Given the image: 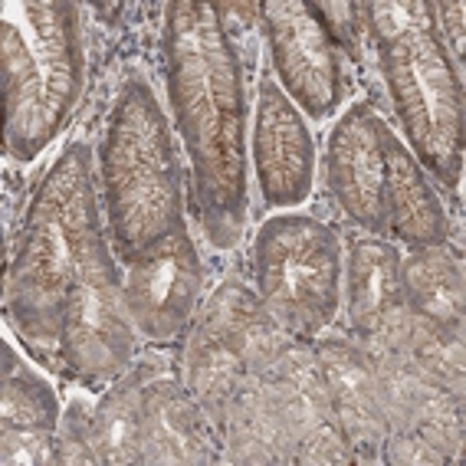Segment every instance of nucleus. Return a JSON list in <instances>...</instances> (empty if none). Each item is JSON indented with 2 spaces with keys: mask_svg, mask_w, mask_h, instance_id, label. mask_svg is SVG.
I'll return each mask as SVG.
<instances>
[{
  "mask_svg": "<svg viewBox=\"0 0 466 466\" xmlns=\"http://www.w3.org/2000/svg\"><path fill=\"white\" fill-rule=\"evenodd\" d=\"M165 86L200 227L217 250H233L247 227V59L224 34L214 4L165 7Z\"/></svg>",
  "mask_w": 466,
  "mask_h": 466,
  "instance_id": "obj_1",
  "label": "nucleus"
},
{
  "mask_svg": "<svg viewBox=\"0 0 466 466\" xmlns=\"http://www.w3.org/2000/svg\"><path fill=\"white\" fill-rule=\"evenodd\" d=\"M106 237L99 187L92 177V148L73 138L40 177L17 253L4 279V316L43 365L56 368V341L63 306L92 247Z\"/></svg>",
  "mask_w": 466,
  "mask_h": 466,
  "instance_id": "obj_2",
  "label": "nucleus"
},
{
  "mask_svg": "<svg viewBox=\"0 0 466 466\" xmlns=\"http://www.w3.org/2000/svg\"><path fill=\"white\" fill-rule=\"evenodd\" d=\"M96 158L108 240L122 263L187 224L171 126L145 76H128L118 89Z\"/></svg>",
  "mask_w": 466,
  "mask_h": 466,
  "instance_id": "obj_3",
  "label": "nucleus"
},
{
  "mask_svg": "<svg viewBox=\"0 0 466 466\" xmlns=\"http://www.w3.org/2000/svg\"><path fill=\"white\" fill-rule=\"evenodd\" d=\"M365 26L410 155L433 181L457 191L466 135L463 73L433 30L431 4H365Z\"/></svg>",
  "mask_w": 466,
  "mask_h": 466,
  "instance_id": "obj_4",
  "label": "nucleus"
},
{
  "mask_svg": "<svg viewBox=\"0 0 466 466\" xmlns=\"http://www.w3.org/2000/svg\"><path fill=\"white\" fill-rule=\"evenodd\" d=\"M4 148L26 165L69 126L86 86L83 17L76 4H4L0 20Z\"/></svg>",
  "mask_w": 466,
  "mask_h": 466,
  "instance_id": "obj_5",
  "label": "nucleus"
},
{
  "mask_svg": "<svg viewBox=\"0 0 466 466\" xmlns=\"http://www.w3.org/2000/svg\"><path fill=\"white\" fill-rule=\"evenodd\" d=\"M341 263L339 233L299 210L263 220L253 240L257 296L292 339L309 345L339 316Z\"/></svg>",
  "mask_w": 466,
  "mask_h": 466,
  "instance_id": "obj_6",
  "label": "nucleus"
},
{
  "mask_svg": "<svg viewBox=\"0 0 466 466\" xmlns=\"http://www.w3.org/2000/svg\"><path fill=\"white\" fill-rule=\"evenodd\" d=\"M135 325L122 296V269L102 237L86 257L63 306L56 371L83 384H112L135 359Z\"/></svg>",
  "mask_w": 466,
  "mask_h": 466,
  "instance_id": "obj_7",
  "label": "nucleus"
},
{
  "mask_svg": "<svg viewBox=\"0 0 466 466\" xmlns=\"http://www.w3.org/2000/svg\"><path fill=\"white\" fill-rule=\"evenodd\" d=\"M208 289V269L187 224L126 259L122 296L135 332L151 345H167L187 335Z\"/></svg>",
  "mask_w": 466,
  "mask_h": 466,
  "instance_id": "obj_8",
  "label": "nucleus"
},
{
  "mask_svg": "<svg viewBox=\"0 0 466 466\" xmlns=\"http://www.w3.org/2000/svg\"><path fill=\"white\" fill-rule=\"evenodd\" d=\"M263 36L279 89L296 102L302 116L325 122L349 99V66L345 53L325 34L309 4H259Z\"/></svg>",
  "mask_w": 466,
  "mask_h": 466,
  "instance_id": "obj_9",
  "label": "nucleus"
},
{
  "mask_svg": "<svg viewBox=\"0 0 466 466\" xmlns=\"http://www.w3.org/2000/svg\"><path fill=\"white\" fill-rule=\"evenodd\" d=\"M388 132L391 126L375 102H351L339 116L325 145V184L341 214L365 233L388 237L384 181H388Z\"/></svg>",
  "mask_w": 466,
  "mask_h": 466,
  "instance_id": "obj_10",
  "label": "nucleus"
},
{
  "mask_svg": "<svg viewBox=\"0 0 466 466\" xmlns=\"http://www.w3.org/2000/svg\"><path fill=\"white\" fill-rule=\"evenodd\" d=\"M253 102L250 158L259 198L273 210L302 208L316 187L312 128L273 76H259Z\"/></svg>",
  "mask_w": 466,
  "mask_h": 466,
  "instance_id": "obj_11",
  "label": "nucleus"
},
{
  "mask_svg": "<svg viewBox=\"0 0 466 466\" xmlns=\"http://www.w3.org/2000/svg\"><path fill=\"white\" fill-rule=\"evenodd\" d=\"M341 273L349 335L368 351H398L410 319L400 286V250L388 237L355 233Z\"/></svg>",
  "mask_w": 466,
  "mask_h": 466,
  "instance_id": "obj_12",
  "label": "nucleus"
},
{
  "mask_svg": "<svg viewBox=\"0 0 466 466\" xmlns=\"http://www.w3.org/2000/svg\"><path fill=\"white\" fill-rule=\"evenodd\" d=\"M312 355L335 427L345 433L359 460H375L381 441L391 431V420L371 351L351 335H319L312 341Z\"/></svg>",
  "mask_w": 466,
  "mask_h": 466,
  "instance_id": "obj_13",
  "label": "nucleus"
},
{
  "mask_svg": "<svg viewBox=\"0 0 466 466\" xmlns=\"http://www.w3.org/2000/svg\"><path fill=\"white\" fill-rule=\"evenodd\" d=\"M59 398L46 375L4 339L0 368V460L7 466L53 463L59 431Z\"/></svg>",
  "mask_w": 466,
  "mask_h": 466,
  "instance_id": "obj_14",
  "label": "nucleus"
},
{
  "mask_svg": "<svg viewBox=\"0 0 466 466\" xmlns=\"http://www.w3.org/2000/svg\"><path fill=\"white\" fill-rule=\"evenodd\" d=\"M220 433L181 375L161 368L145 391L142 463H220Z\"/></svg>",
  "mask_w": 466,
  "mask_h": 466,
  "instance_id": "obj_15",
  "label": "nucleus"
},
{
  "mask_svg": "<svg viewBox=\"0 0 466 466\" xmlns=\"http://www.w3.org/2000/svg\"><path fill=\"white\" fill-rule=\"evenodd\" d=\"M198 322L208 325L210 332L230 345L253 378H263L273 371L276 361L289 349L292 335L269 316V309L257 296V289L243 283L240 276H227L208 299L204 312H198Z\"/></svg>",
  "mask_w": 466,
  "mask_h": 466,
  "instance_id": "obj_16",
  "label": "nucleus"
},
{
  "mask_svg": "<svg viewBox=\"0 0 466 466\" xmlns=\"http://www.w3.org/2000/svg\"><path fill=\"white\" fill-rule=\"evenodd\" d=\"M384 224L398 243L414 247H433L450 243V217L441 194L400 142V135L388 132V181H384Z\"/></svg>",
  "mask_w": 466,
  "mask_h": 466,
  "instance_id": "obj_17",
  "label": "nucleus"
},
{
  "mask_svg": "<svg viewBox=\"0 0 466 466\" xmlns=\"http://www.w3.org/2000/svg\"><path fill=\"white\" fill-rule=\"evenodd\" d=\"M400 286L404 306L414 319L437 329H463L466 279L463 257L450 243L414 247L410 257H400Z\"/></svg>",
  "mask_w": 466,
  "mask_h": 466,
  "instance_id": "obj_18",
  "label": "nucleus"
},
{
  "mask_svg": "<svg viewBox=\"0 0 466 466\" xmlns=\"http://www.w3.org/2000/svg\"><path fill=\"white\" fill-rule=\"evenodd\" d=\"M165 361H138L108 384V391L92 404V447L99 463H142V420L145 391Z\"/></svg>",
  "mask_w": 466,
  "mask_h": 466,
  "instance_id": "obj_19",
  "label": "nucleus"
},
{
  "mask_svg": "<svg viewBox=\"0 0 466 466\" xmlns=\"http://www.w3.org/2000/svg\"><path fill=\"white\" fill-rule=\"evenodd\" d=\"M184 339L187 341H184L181 381L198 398L200 408L208 410L217 433L224 437V424L233 400L240 398V391L253 381V375L247 371L240 355L220 335L210 332L208 325H200L198 319L191 322Z\"/></svg>",
  "mask_w": 466,
  "mask_h": 466,
  "instance_id": "obj_20",
  "label": "nucleus"
},
{
  "mask_svg": "<svg viewBox=\"0 0 466 466\" xmlns=\"http://www.w3.org/2000/svg\"><path fill=\"white\" fill-rule=\"evenodd\" d=\"M92 404L86 398H73L69 408L59 417V431H56V447H53V463L66 466V463H86L96 466V447H92Z\"/></svg>",
  "mask_w": 466,
  "mask_h": 466,
  "instance_id": "obj_21",
  "label": "nucleus"
},
{
  "mask_svg": "<svg viewBox=\"0 0 466 466\" xmlns=\"http://www.w3.org/2000/svg\"><path fill=\"white\" fill-rule=\"evenodd\" d=\"M322 30L332 36L349 59H359V43L365 34V4H309Z\"/></svg>",
  "mask_w": 466,
  "mask_h": 466,
  "instance_id": "obj_22",
  "label": "nucleus"
},
{
  "mask_svg": "<svg viewBox=\"0 0 466 466\" xmlns=\"http://www.w3.org/2000/svg\"><path fill=\"white\" fill-rule=\"evenodd\" d=\"M359 453L345 441L335 420H322L306 433L292 453V463H355Z\"/></svg>",
  "mask_w": 466,
  "mask_h": 466,
  "instance_id": "obj_23",
  "label": "nucleus"
},
{
  "mask_svg": "<svg viewBox=\"0 0 466 466\" xmlns=\"http://www.w3.org/2000/svg\"><path fill=\"white\" fill-rule=\"evenodd\" d=\"M381 460L384 463H447V453L437 450L424 433L417 431H388V437L381 441Z\"/></svg>",
  "mask_w": 466,
  "mask_h": 466,
  "instance_id": "obj_24",
  "label": "nucleus"
},
{
  "mask_svg": "<svg viewBox=\"0 0 466 466\" xmlns=\"http://www.w3.org/2000/svg\"><path fill=\"white\" fill-rule=\"evenodd\" d=\"M431 20L450 63L463 73V4H431Z\"/></svg>",
  "mask_w": 466,
  "mask_h": 466,
  "instance_id": "obj_25",
  "label": "nucleus"
}]
</instances>
